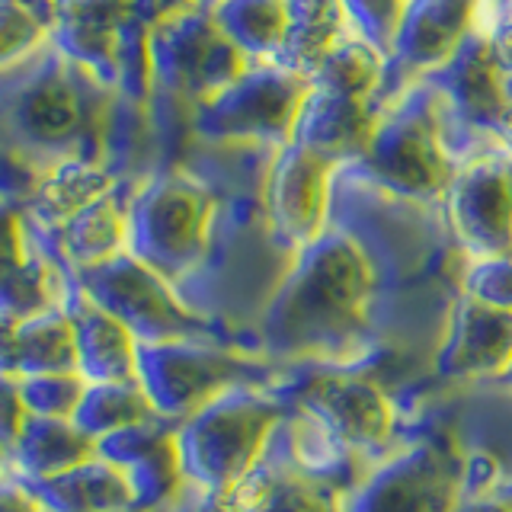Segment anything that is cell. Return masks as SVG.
<instances>
[{"label":"cell","instance_id":"cell-1","mask_svg":"<svg viewBox=\"0 0 512 512\" xmlns=\"http://www.w3.org/2000/svg\"><path fill=\"white\" fill-rule=\"evenodd\" d=\"M381 272L365 240L327 228L292 253L285 276L260 317V352L282 365L365 362L372 340Z\"/></svg>","mask_w":512,"mask_h":512},{"label":"cell","instance_id":"cell-2","mask_svg":"<svg viewBox=\"0 0 512 512\" xmlns=\"http://www.w3.org/2000/svg\"><path fill=\"white\" fill-rule=\"evenodd\" d=\"M292 404L279 384H247L176 423L186 487L208 500L228 496L269 452Z\"/></svg>","mask_w":512,"mask_h":512},{"label":"cell","instance_id":"cell-3","mask_svg":"<svg viewBox=\"0 0 512 512\" xmlns=\"http://www.w3.org/2000/svg\"><path fill=\"white\" fill-rule=\"evenodd\" d=\"M282 391L340 461H378L391 452L397 407L365 362L352 365H295L285 372Z\"/></svg>","mask_w":512,"mask_h":512},{"label":"cell","instance_id":"cell-4","mask_svg":"<svg viewBox=\"0 0 512 512\" xmlns=\"http://www.w3.org/2000/svg\"><path fill=\"white\" fill-rule=\"evenodd\" d=\"M474 480V455L448 426L391 448L346 493L343 512H458Z\"/></svg>","mask_w":512,"mask_h":512},{"label":"cell","instance_id":"cell-5","mask_svg":"<svg viewBox=\"0 0 512 512\" xmlns=\"http://www.w3.org/2000/svg\"><path fill=\"white\" fill-rule=\"evenodd\" d=\"M282 378L279 362L228 343H138V384L160 420L173 426L234 388L279 384Z\"/></svg>","mask_w":512,"mask_h":512},{"label":"cell","instance_id":"cell-6","mask_svg":"<svg viewBox=\"0 0 512 512\" xmlns=\"http://www.w3.org/2000/svg\"><path fill=\"white\" fill-rule=\"evenodd\" d=\"M80 292H84L96 308H103L132 330L138 343H228L218 320L192 311L189 304L176 295L170 279L154 272L132 253H119L100 266L77 269Z\"/></svg>","mask_w":512,"mask_h":512},{"label":"cell","instance_id":"cell-7","mask_svg":"<svg viewBox=\"0 0 512 512\" xmlns=\"http://www.w3.org/2000/svg\"><path fill=\"white\" fill-rule=\"evenodd\" d=\"M215 196L199 180L164 173L128 202V253L170 282H180L208 253Z\"/></svg>","mask_w":512,"mask_h":512},{"label":"cell","instance_id":"cell-8","mask_svg":"<svg viewBox=\"0 0 512 512\" xmlns=\"http://www.w3.org/2000/svg\"><path fill=\"white\" fill-rule=\"evenodd\" d=\"M455 167L432 106L407 100L378 116L372 141L349 170L394 199L442 202Z\"/></svg>","mask_w":512,"mask_h":512},{"label":"cell","instance_id":"cell-9","mask_svg":"<svg viewBox=\"0 0 512 512\" xmlns=\"http://www.w3.org/2000/svg\"><path fill=\"white\" fill-rule=\"evenodd\" d=\"M311 80L279 64H247L196 109V132L212 141H272L292 138Z\"/></svg>","mask_w":512,"mask_h":512},{"label":"cell","instance_id":"cell-10","mask_svg":"<svg viewBox=\"0 0 512 512\" xmlns=\"http://www.w3.org/2000/svg\"><path fill=\"white\" fill-rule=\"evenodd\" d=\"M336 468L317 461L285 420L263 461L215 503L221 512H343L349 484Z\"/></svg>","mask_w":512,"mask_h":512},{"label":"cell","instance_id":"cell-11","mask_svg":"<svg viewBox=\"0 0 512 512\" xmlns=\"http://www.w3.org/2000/svg\"><path fill=\"white\" fill-rule=\"evenodd\" d=\"M343 167L288 138L269 160L263 212L272 244L288 256L304 250L330 228L333 180Z\"/></svg>","mask_w":512,"mask_h":512},{"label":"cell","instance_id":"cell-12","mask_svg":"<svg viewBox=\"0 0 512 512\" xmlns=\"http://www.w3.org/2000/svg\"><path fill=\"white\" fill-rule=\"evenodd\" d=\"M442 205L468 260L512 253V151L506 144L496 141L458 164Z\"/></svg>","mask_w":512,"mask_h":512},{"label":"cell","instance_id":"cell-13","mask_svg":"<svg viewBox=\"0 0 512 512\" xmlns=\"http://www.w3.org/2000/svg\"><path fill=\"white\" fill-rule=\"evenodd\" d=\"M154 68L167 87L196 93L199 103L247 68V58L224 39L212 13H176L157 23Z\"/></svg>","mask_w":512,"mask_h":512},{"label":"cell","instance_id":"cell-14","mask_svg":"<svg viewBox=\"0 0 512 512\" xmlns=\"http://www.w3.org/2000/svg\"><path fill=\"white\" fill-rule=\"evenodd\" d=\"M432 365L445 381H500L512 365V311L458 295Z\"/></svg>","mask_w":512,"mask_h":512},{"label":"cell","instance_id":"cell-15","mask_svg":"<svg viewBox=\"0 0 512 512\" xmlns=\"http://www.w3.org/2000/svg\"><path fill=\"white\" fill-rule=\"evenodd\" d=\"M100 455L125 471L135 493L138 512H157L186 490L176 426L167 420H151L144 426L116 432L96 442Z\"/></svg>","mask_w":512,"mask_h":512},{"label":"cell","instance_id":"cell-16","mask_svg":"<svg viewBox=\"0 0 512 512\" xmlns=\"http://www.w3.org/2000/svg\"><path fill=\"white\" fill-rule=\"evenodd\" d=\"M484 0H407L394 52L410 71H439L480 29Z\"/></svg>","mask_w":512,"mask_h":512},{"label":"cell","instance_id":"cell-17","mask_svg":"<svg viewBox=\"0 0 512 512\" xmlns=\"http://www.w3.org/2000/svg\"><path fill=\"white\" fill-rule=\"evenodd\" d=\"M375 125L378 112L372 100H359V96L333 93L311 84L292 128V141L349 170L365 154L368 141L375 135Z\"/></svg>","mask_w":512,"mask_h":512},{"label":"cell","instance_id":"cell-18","mask_svg":"<svg viewBox=\"0 0 512 512\" xmlns=\"http://www.w3.org/2000/svg\"><path fill=\"white\" fill-rule=\"evenodd\" d=\"M432 77H436V87L448 106L464 122L500 135V128L509 119L503 103V71L490 52L484 32H471L468 42L439 71H432Z\"/></svg>","mask_w":512,"mask_h":512},{"label":"cell","instance_id":"cell-19","mask_svg":"<svg viewBox=\"0 0 512 512\" xmlns=\"http://www.w3.org/2000/svg\"><path fill=\"white\" fill-rule=\"evenodd\" d=\"M77 336V375L87 384L103 381H138V340L122 320L77 292L71 308Z\"/></svg>","mask_w":512,"mask_h":512},{"label":"cell","instance_id":"cell-20","mask_svg":"<svg viewBox=\"0 0 512 512\" xmlns=\"http://www.w3.org/2000/svg\"><path fill=\"white\" fill-rule=\"evenodd\" d=\"M45 512H128L135 509V493L119 464L96 455L77 468L45 477L23 480Z\"/></svg>","mask_w":512,"mask_h":512},{"label":"cell","instance_id":"cell-21","mask_svg":"<svg viewBox=\"0 0 512 512\" xmlns=\"http://www.w3.org/2000/svg\"><path fill=\"white\" fill-rule=\"evenodd\" d=\"M52 308V272L29 253L16 208L0 202V317H29Z\"/></svg>","mask_w":512,"mask_h":512},{"label":"cell","instance_id":"cell-22","mask_svg":"<svg viewBox=\"0 0 512 512\" xmlns=\"http://www.w3.org/2000/svg\"><path fill=\"white\" fill-rule=\"evenodd\" d=\"M340 0H285V39L279 68L311 80L317 64L349 36Z\"/></svg>","mask_w":512,"mask_h":512},{"label":"cell","instance_id":"cell-23","mask_svg":"<svg viewBox=\"0 0 512 512\" xmlns=\"http://www.w3.org/2000/svg\"><path fill=\"white\" fill-rule=\"evenodd\" d=\"M96 455H100L96 442L71 420H42V416H29L20 442L10 452L23 480H45L64 474Z\"/></svg>","mask_w":512,"mask_h":512},{"label":"cell","instance_id":"cell-24","mask_svg":"<svg viewBox=\"0 0 512 512\" xmlns=\"http://www.w3.org/2000/svg\"><path fill=\"white\" fill-rule=\"evenodd\" d=\"M116 189L112 173L87 157H61L55 160L48 173L39 180L36 192H32V208L45 218L48 224H68L74 215H80L93 202Z\"/></svg>","mask_w":512,"mask_h":512},{"label":"cell","instance_id":"cell-25","mask_svg":"<svg viewBox=\"0 0 512 512\" xmlns=\"http://www.w3.org/2000/svg\"><path fill=\"white\" fill-rule=\"evenodd\" d=\"M16 378L77 372V336L68 311L48 308L20 317L13 327Z\"/></svg>","mask_w":512,"mask_h":512},{"label":"cell","instance_id":"cell-26","mask_svg":"<svg viewBox=\"0 0 512 512\" xmlns=\"http://www.w3.org/2000/svg\"><path fill=\"white\" fill-rule=\"evenodd\" d=\"M215 26L240 55L256 64H276L285 39V0H221L208 7Z\"/></svg>","mask_w":512,"mask_h":512},{"label":"cell","instance_id":"cell-27","mask_svg":"<svg viewBox=\"0 0 512 512\" xmlns=\"http://www.w3.org/2000/svg\"><path fill=\"white\" fill-rule=\"evenodd\" d=\"M80 125H84L80 96L61 77H48L36 84L16 109V132L36 148H61V144L77 138Z\"/></svg>","mask_w":512,"mask_h":512},{"label":"cell","instance_id":"cell-28","mask_svg":"<svg viewBox=\"0 0 512 512\" xmlns=\"http://www.w3.org/2000/svg\"><path fill=\"white\" fill-rule=\"evenodd\" d=\"M61 247L74 269L100 266L128 250V208L119 205L116 189L61 224Z\"/></svg>","mask_w":512,"mask_h":512},{"label":"cell","instance_id":"cell-29","mask_svg":"<svg viewBox=\"0 0 512 512\" xmlns=\"http://www.w3.org/2000/svg\"><path fill=\"white\" fill-rule=\"evenodd\" d=\"M151 420H160V416L138 381H103L87 384L84 400H80L71 423L80 432H87L93 442H100Z\"/></svg>","mask_w":512,"mask_h":512},{"label":"cell","instance_id":"cell-30","mask_svg":"<svg viewBox=\"0 0 512 512\" xmlns=\"http://www.w3.org/2000/svg\"><path fill=\"white\" fill-rule=\"evenodd\" d=\"M384 71H388V55L378 52V48L368 45L365 39H359L356 32H349V36L317 64L311 84L333 90V93L359 96V100H372Z\"/></svg>","mask_w":512,"mask_h":512},{"label":"cell","instance_id":"cell-31","mask_svg":"<svg viewBox=\"0 0 512 512\" xmlns=\"http://www.w3.org/2000/svg\"><path fill=\"white\" fill-rule=\"evenodd\" d=\"M23 404L29 416H42V420H74L87 391V381L77 372L61 375H29L20 378Z\"/></svg>","mask_w":512,"mask_h":512},{"label":"cell","instance_id":"cell-32","mask_svg":"<svg viewBox=\"0 0 512 512\" xmlns=\"http://www.w3.org/2000/svg\"><path fill=\"white\" fill-rule=\"evenodd\" d=\"M340 4H343L349 29L368 45H375L378 52H384L391 61L407 0H340Z\"/></svg>","mask_w":512,"mask_h":512},{"label":"cell","instance_id":"cell-33","mask_svg":"<svg viewBox=\"0 0 512 512\" xmlns=\"http://www.w3.org/2000/svg\"><path fill=\"white\" fill-rule=\"evenodd\" d=\"M461 295L484 301L490 308L512 311V253L471 260L461 279Z\"/></svg>","mask_w":512,"mask_h":512},{"label":"cell","instance_id":"cell-34","mask_svg":"<svg viewBox=\"0 0 512 512\" xmlns=\"http://www.w3.org/2000/svg\"><path fill=\"white\" fill-rule=\"evenodd\" d=\"M458 512H512V480L496 474L487 455H474V480Z\"/></svg>","mask_w":512,"mask_h":512},{"label":"cell","instance_id":"cell-35","mask_svg":"<svg viewBox=\"0 0 512 512\" xmlns=\"http://www.w3.org/2000/svg\"><path fill=\"white\" fill-rule=\"evenodd\" d=\"M39 39H42L39 16H32L26 7L13 4V0H0V64L26 52Z\"/></svg>","mask_w":512,"mask_h":512},{"label":"cell","instance_id":"cell-36","mask_svg":"<svg viewBox=\"0 0 512 512\" xmlns=\"http://www.w3.org/2000/svg\"><path fill=\"white\" fill-rule=\"evenodd\" d=\"M26 420H29V410L23 404L20 378L0 375V445L7 448V455L16 448V442H20Z\"/></svg>","mask_w":512,"mask_h":512},{"label":"cell","instance_id":"cell-37","mask_svg":"<svg viewBox=\"0 0 512 512\" xmlns=\"http://www.w3.org/2000/svg\"><path fill=\"white\" fill-rule=\"evenodd\" d=\"M480 32L487 36V45L496 64H500V71L509 74L512 71V0H506L500 10H493V16L487 20V26H480Z\"/></svg>","mask_w":512,"mask_h":512},{"label":"cell","instance_id":"cell-38","mask_svg":"<svg viewBox=\"0 0 512 512\" xmlns=\"http://www.w3.org/2000/svg\"><path fill=\"white\" fill-rule=\"evenodd\" d=\"M0 512H45V509L26 487L0 480Z\"/></svg>","mask_w":512,"mask_h":512},{"label":"cell","instance_id":"cell-39","mask_svg":"<svg viewBox=\"0 0 512 512\" xmlns=\"http://www.w3.org/2000/svg\"><path fill=\"white\" fill-rule=\"evenodd\" d=\"M176 512H221V506L215 500H208V496H199L196 493V500H192L189 506H180Z\"/></svg>","mask_w":512,"mask_h":512},{"label":"cell","instance_id":"cell-40","mask_svg":"<svg viewBox=\"0 0 512 512\" xmlns=\"http://www.w3.org/2000/svg\"><path fill=\"white\" fill-rule=\"evenodd\" d=\"M13 4H20V7H26L32 16H39L42 10H52V0H13Z\"/></svg>","mask_w":512,"mask_h":512},{"label":"cell","instance_id":"cell-41","mask_svg":"<svg viewBox=\"0 0 512 512\" xmlns=\"http://www.w3.org/2000/svg\"><path fill=\"white\" fill-rule=\"evenodd\" d=\"M503 103H506V112H509V119H512V71L503 74Z\"/></svg>","mask_w":512,"mask_h":512},{"label":"cell","instance_id":"cell-42","mask_svg":"<svg viewBox=\"0 0 512 512\" xmlns=\"http://www.w3.org/2000/svg\"><path fill=\"white\" fill-rule=\"evenodd\" d=\"M496 138H500V144H506V148L512 151V119H506V125L500 128V135Z\"/></svg>","mask_w":512,"mask_h":512},{"label":"cell","instance_id":"cell-43","mask_svg":"<svg viewBox=\"0 0 512 512\" xmlns=\"http://www.w3.org/2000/svg\"><path fill=\"white\" fill-rule=\"evenodd\" d=\"M496 384H500V388H506V391H512V365L506 368V375H503L500 381H496Z\"/></svg>","mask_w":512,"mask_h":512},{"label":"cell","instance_id":"cell-44","mask_svg":"<svg viewBox=\"0 0 512 512\" xmlns=\"http://www.w3.org/2000/svg\"><path fill=\"white\" fill-rule=\"evenodd\" d=\"M4 458H7V448H4V445H0V464H4Z\"/></svg>","mask_w":512,"mask_h":512},{"label":"cell","instance_id":"cell-45","mask_svg":"<svg viewBox=\"0 0 512 512\" xmlns=\"http://www.w3.org/2000/svg\"><path fill=\"white\" fill-rule=\"evenodd\" d=\"M202 4H205V7H215V4H221V0H202Z\"/></svg>","mask_w":512,"mask_h":512},{"label":"cell","instance_id":"cell-46","mask_svg":"<svg viewBox=\"0 0 512 512\" xmlns=\"http://www.w3.org/2000/svg\"><path fill=\"white\" fill-rule=\"evenodd\" d=\"M128 512H138V509H128Z\"/></svg>","mask_w":512,"mask_h":512}]
</instances>
